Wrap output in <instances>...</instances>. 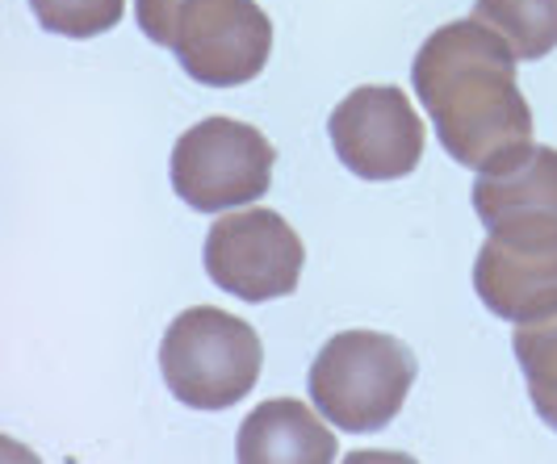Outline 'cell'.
I'll return each instance as SVG.
<instances>
[{
    "mask_svg": "<svg viewBox=\"0 0 557 464\" xmlns=\"http://www.w3.org/2000/svg\"><path fill=\"white\" fill-rule=\"evenodd\" d=\"M411 84L457 164L499 167L532 147V110L516 84V51L478 17L441 26L411 63Z\"/></svg>",
    "mask_w": 557,
    "mask_h": 464,
    "instance_id": "6da1fadb",
    "label": "cell"
},
{
    "mask_svg": "<svg viewBox=\"0 0 557 464\" xmlns=\"http://www.w3.org/2000/svg\"><path fill=\"white\" fill-rule=\"evenodd\" d=\"M416 352L382 330H344L310 364V402L348 436H369L394 423L411 385Z\"/></svg>",
    "mask_w": 557,
    "mask_h": 464,
    "instance_id": "7a4b0ae2",
    "label": "cell"
},
{
    "mask_svg": "<svg viewBox=\"0 0 557 464\" xmlns=\"http://www.w3.org/2000/svg\"><path fill=\"white\" fill-rule=\"evenodd\" d=\"M260 335L219 305H194L172 318L160 343V368L172 398L189 410H226L260 381Z\"/></svg>",
    "mask_w": 557,
    "mask_h": 464,
    "instance_id": "3957f363",
    "label": "cell"
},
{
    "mask_svg": "<svg viewBox=\"0 0 557 464\" xmlns=\"http://www.w3.org/2000/svg\"><path fill=\"white\" fill-rule=\"evenodd\" d=\"M277 151L248 122L206 117L176 138L172 189L197 214H219L260 201L273 185Z\"/></svg>",
    "mask_w": 557,
    "mask_h": 464,
    "instance_id": "277c9868",
    "label": "cell"
},
{
    "mask_svg": "<svg viewBox=\"0 0 557 464\" xmlns=\"http://www.w3.org/2000/svg\"><path fill=\"white\" fill-rule=\"evenodd\" d=\"M307 268V247L273 210H235L206 235V273L239 301L289 298Z\"/></svg>",
    "mask_w": 557,
    "mask_h": 464,
    "instance_id": "5b68a950",
    "label": "cell"
},
{
    "mask_svg": "<svg viewBox=\"0 0 557 464\" xmlns=\"http://www.w3.org/2000/svg\"><path fill=\"white\" fill-rule=\"evenodd\" d=\"M172 51L189 80L235 88L264 72L273 51V22L256 0H189L176 13Z\"/></svg>",
    "mask_w": 557,
    "mask_h": 464,
    "instance_id": "8992f818",
    "label": "cell"
},
{
    "mask_svg": "<svg viewBox=\"0 0 557 464\" xmlns=\"http://www.w3.org/2000/svg\"><path fill=\"white\" fill-rule=\"evenodd\" d=\"M327 135L339 164L361 180H403L423 160V122L394 84L352 88L332 110Z\"/></svg>",
    "mask_w": 557,
    "mask_h": 464,
    "instance_id": "52a82bcc",
    "label": "cell"
},
{
    "mask_svg": "<svg viewBox=\"0 0 557 464\" xmlns=\"http://www.w3.org/2000/svg\"><path fill=\"white\" fill-rule=\"evenodd\" d=\"M474 210L495 239L557 243V151L529 147L474 180Z\"/></svg>",
    "mask_w": 557,
    "mask_h": 464,
    "instance_id": "ba28073f",
    "label": "cell"
},
{
    "mask_svg": "<svg viewBox=\"0 0 557 464\" xmlns=\"http://www.w3.org/2000/svg\"><path fill=\"white\" fill-rule=\"evenodd\" d=\"M474 289L491 314L536 323L557 310V243L486 239L474 264Z\"/></svg>",
    "mask_w": 557,
    "mask_h": 464,
    "instance_id": "9c48e42d",
    "label": "cell"
},
{
    "mask_svg": "<svg viewBox=\"0 0 557 464\" xmlns=\"http://www.w3.org/2000/svg\"><path fill=\"white\" fill-rule=\"evenodd\" d=\"M244 464H327L335 461V436L298 398L260 402L239 427Z\"/></svg>",
    "mask_w": 557,
    "mask_h": 464,
    "instance_id": "30bf717a",
    "label": "cell"
},
{
    "mask_svg": "<svg viewBox=\"0 0 557 464\" xmlns=\"http://www.w3.org/2000/svg\"><path fill=\"white\" fill-rule=\"evenodd\" d=\"M474 17L495 29L516 59H545L557 47V0H478Z\"/></svg>",
    "mask_w": 557,
    "mask_h": 464,
    "instance_id": "8fae6325",
    "label": "cell"
},
{
    "mask_svg": "<svg viewBox=\"0 0 557 464\" xmlns=\"http://www.w3.org/2000/svg\"><path fill=\"white\" fill-rule=\"evenodd\" d=\"M511 352L524 368L532 410L557 431V310L549 318L520 323V330L511 335Z\"/></svg>",
    "mask_w": 557,
    "mask_h": 464,
    "instance_id": "7c38bea8",
    "label": "cell"
},
{
    "mask_svg": "<svg viewBox=\"0 0 557 464\" xmlns=\"http://www.w3.org/2000/svg\"><path fill=\"white\" fill-rule=\"evenodd\" d=\"M38 26L63 38H97L122 22L126 0H29Z\"/></svg>",
    "mask_w": 557,
    "mask_h": 464,
    "instance_id": "4fadbf2b",
    "label": "cell"
},
{
    "mask_svg": "<svg viewBox=\"0 0 557 464\" xmlns=\"http://www.w3.org/2000/svg\"><path fill=\"white\" fill-rule=\"evenodd\" d=\"M189 0H135V17L139 29L156 42V47H172V29H176V13Z\"/></svg>",
    "mask_w": 557,
    "mask_h": 464,
    "instance_id": "5bb4252c",
    "label": "cell"
}]
</instances>
